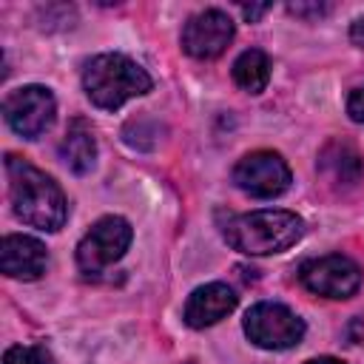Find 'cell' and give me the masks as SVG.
<instances>
[{
  "label": "cell",
  "mask_w": 364,
  "mask_h": 364,
  "mask_svg": "<svg viewBox=\"0 0 364 364\" xmlns=\"http://www.w3.org/2000/svg\"><path fill=\"white\" fill-rule=\"evenodd\" d=\"M6 179H9V202L20 222L37 230H60L68 216V202L63 188L37 165L17 154H6Z\"/></svg>",
  "instance_id": "6da1fadb"
},
{
  "label": "cell",
  "mask_w": 364,
  "mask_h": 364,
  "mask_svg": "<svg viewBox=\"0 0 364 364\" xmlns=\"http://www.w3.org/2000/svg\"><path fill=\"white\" fill-rule=\"evenodd\" d=\"M222 236L233 250L245 256H273L284 253L304 236V219L282 208L250 210L228 219Z\"/></svg>",
  "instance_id": "7a4b0ae2"
},
{
  "label": "cell",
  "mask_w": 364,
  "mask_h": 364,
  "mask_svg": "<svg viewBox=\"0 0 364 364\" xmlns=\"http://www.w3.org/2000/svg\"><path fill=\"white\" fill-rule=\"evenodd\" d=\"M151 85H154L151 74L125 54H114V51L97 54L82 68L85 97L102 111L122 108L128 100L148 94Z\"/></svg>",
  "instance_id": "3957f363"
},
{
  "label": "cell",
  "mask_w": 364,
  "mask_h": 364,
  "mask_svg": "<svg viewBox=\"0 0 364 364\" xmlns=\"http://www.w3.org/2000/svg\"><path fill=\"white\" fill-rule=\"evenodd\" d=\"M131 239H134V230L128 219L122 216L97 219L77 245V267L85 276H100L105 267H111L125 256V250L131 247Z\"/></svg>",
  "instance_id": "277c9868"
},
{
  "label": "cell",
  "mask_w": 364,
  "mask_h": 364,
  "mask_svg": "<svg viewBox=\"0 0 364 364\" xmlns=\"http://www.w3.org/2000/svg\"><path fill=\"white\" fill-rule=\"evenodd\" d=\"M245 336L262 350H290L304 338V318L279 301H259L245 313Z\"/></svg>",
  "instance_id": "5b68a950"
},
{
  "label": "cell",
  "mask_w": 364,
  "mask_h": 364,
  "mask_svg": "<svg viewBox=\"0 0 364 364\" xmlns=\"http://www.w3.org/2000/svg\"><path fill=\"white\" fill-rule=\"evenodd\" d=\"M3 117L14 134L26 139H37L54 125L57 100L46 85H23L6 94Z\"/></svg>",
  "instance_id": "8992f818"
},
{
  "label": "cell",
  "mask_w": 364,
  "mask_h": 364,
  "mask_svg": "<svg viewBox=\"0 0 364 364\" xmlns=\"http://www.w3.org/2000/svg\"><path fill=\"white\" fill-rule=\"evenodd\" d=\"M290 182H293L290 165L276 151H253L233 165V185L256 199L282 196L290 188Z\"/></svg>",
  "instance_id": "52a82bcc"
},
{
  "label": "cell",
  "mask_w": 364,
  "mask_h": 364,
  "mask_svg": "<svg viewBox=\"0 0 364 364\" xmlns=\"http://www.w3.org/2000/svg\"><path fill=\"white\" fill-rule=\"evenodd\" d=\"M299 282L313 296L350 299L361 287V267L341 253H327V256L307 259L299 267Z\"/></svg>",
  "instance_id": "ba28073f"
},
{
  "label": "cell",
  "mask_w": 364,
  "mask_h": 364,
  "mask_svg": "<svg viewBox=\"0 0 364 364\" xmlns=\"http://www.w3.org/2000/svg\"><path fill=\"white\" fill-rule=\"evenodd\" d=\"M236 26L222 9H205L188 17L182 28V48L193 60H213L233 43Z\"/></svg>",
  "instance_id": "9c48e42d"
},
{
  "label": "cell",
  "mask_w": 364,
  "mask_h": 364,
  "mask_svg": "<svg viewBox=\"0 0 364 364\" xmlns=\"http://www.w3.org/2000/svg\"><path fill=\"white\" fill-rule=\"evenodd\" d=\"M48 264V250L40 239L26 233H9L0 242V270L9 279H40Z\"/></svg>",
  "instance_id": "30bf717a"
},
{
  "label": "cell",
  "mask_w": 364,
  "mask_h": 364,
  "mask_svg": "<svg viewBox=\"0 0 364 364\" xmlns=\"http://www.w3.org/2000/svg\"><path fill=\"white\" fill-rule=\"evenodd\" d=\"M236 293L225 282H208L196 287L185 301V324L193 330H205L222 321L228 313L236 310Z\"/></svg>",
  "instance_id": "8fae6325"
},
{
  "label": "cell",
  "mask_w": 364,
  "mask_h": 364,
  "mask_svg": "<svg viewBox=\"0 0 364 364\" xmlns=\"http://www.w3.org/2000/svg\"><path fill=\"white\" fill-rule=\"evenodd\" d=\"M316 168L338 188H350L364 176V159L358 148L341 136H333L330 142H324V148L318 151Z\"/></svg>",
  "instance_id": "7c38bea8"
},
{
  "label": "cell",
  "mask_w": 364,
  "mask_h": 364,
  "mask_svg": "<svg viewBox=\"0 0 364 364\" xmlns=\"http://www.w3.org/2000/svg\"><path fill=\"white\" fill-rule=\"evenodd\" d=\"M60 159L71 173H88L94 168L97 139H94V128L82 117H74L68 122L65 136L60 139Z\"/></svg>",
  "instance_id": "4fadbf2b"
},
{
  "label": "cell",
  "mask_w": 364,
  "mask_h": 364,
  "mask_svg": "<svg viewBox=\"0 0 364 364\" xmlns=\"http://www.w3.org/2000/svg\"><path fill=\"white\" fill-rule=\"evenodd\" d=\"M233 82L247 94H262L270 82V57L262 48H247L233 60Z\"/></svg>",
  "instance_id": "5bb4252c"
},
{
  "label": "cell",
  "mask_w": 364,
  "mask_h": 364,
  "mask_svg": "<svg viewBox=\"0 0 364 364\" xmlns=\"http://www.w3.org/2000/svg\"><path fill=\"white\" fill-rule=\"evenodd\" d=\"M3 364H54V355L43 344H14L3 353Z\"/></svg>",
  "instance_id": "9a60e30c"
},
{
  "label": "cell",
  "mask_w": 364,
  "mask_h": 364,
  "mask_svg": "<svg viewBox=\"0 0 364 364\" xmlns=\"http://www.w3.org/2000/svg\"><path fill=\"white\" fill-rule=\"evenodd\" d=\"M287 9H290L296 17H321V14L330 11L327 3H290Z\"/></svg>",
  "instance_id": "2e32d148"
},
{
  "label": "cell",
  "mask_w": 364,
  "mask_h": 364,
  "mask_svg": "<svg viewBox=\"0 0 364 364\" xmlns=\"http://www.w3.org/2000/svg\"><path fill=\"white\" fill-rule=\"evenodd\" d=\"M347 114L353 122H364V85L347 97Z\"/></svg>",
  "instance_id": "e0dca14e"
},
{
  "label": "cell",
  "mask_w": 364,
  "mask_h": 364,
  "mask_svg": "<svg viewBox=\"0 0 364 364\" xmlns=\"http://www.w3.org/2000/svg\"><path fill=\"white\" fill-rule=\"evenodd\" d=\"M239 9H242V17H245L247 23H256L262 14L270 11V3H262V6H239Z\"/></svg>",
  "instance_id": "ac0fdd59"
},
{
  "label": "cell",
  "mask_w": 364,
  "mask_h": 364,
  "mask_svg": "<svg viewBox=\"0 0 364 364\" xmlns=\"http://www.w3.org/2000/svg\"><path fill=\"white\" fill-rule=\"evenodd\" d=\"M350 40H353V46L364 48V17L353 20V26H350Z\"/></svg>",
  "instance_id": "d6986e66"
},
{
  "label": "cell",
  "mask_w": 364,
  "mask_h": 364,
  "mask_svg": "<svg viewBox=\"0 0 364 364\" xmlns=\"http://www.w3.org/2000/svg\"><path fill=\"white\" fill-rule=\"evenodd\" d=\"M304 364H344L341 358H333V355H318V358H310Z\"/></svg>",
  "instance_id": "ffe728a7"
}]
</instances>
